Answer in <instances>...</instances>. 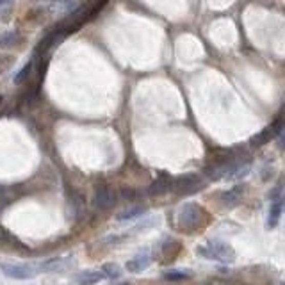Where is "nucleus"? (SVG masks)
I'll list each match as a JSON object with an SVG mask.
<instances>
[{"instance_id": "21", "label": "nucleus", "mask_w": 285, "mask_h": 285, "mask_svg": "<svg viewBox=\"0 0 285 285\" xmlns=\"http://www.w3.org/2000/svg\"><path fill=\"white\" fill-rule=\"evenodd\" d=\"M4 63H6V57H4V55H0V66H4Z\"/></svg>"}, {"instance_id": "11", "label": "nucleus", "mask_w": 285, "mask_h": 285, "mask_svg": "<svg viewBox=\"0 0 285 285\" xmlns=\"http://www.w3.org/2000/svg\"><path fill=\"white\" fill-rule=\"evenodd\" d=\"M280 212H282V205L280 201H275L271 205V211H269V217H268V227L269 228H275L280 221Z\"/></svg>"}, {"instance_id": "6", "label": "nucleus", "mask_w": 285, "mask_h": 285, "mask_svg": "<svg viewBox=\"0 0 285 285\" xmlns=\"http://www.w3.org/2000/svg\"><path fill=\"white\" fill-rule=\"evenodd\" d=\"M171 187H173V182L170 180V177H159L150 184L148 194L150 196H162V194L170 193Z\"/></svg>"}, {"instance_id": "18", "label": "nucleus", "mask_w": 285, "mask_h": 285, "mask_svg": "<svg viewBox=\"0 0 285 285\" xmlns=\"http://www.w3.org/2000/svg\"><path fill=\"white\" fill-rule=\"evenodd\" d=\"M121 196L125 198V200H134V198H136V191L130 189V187H123V189H121Z\"/></svg>"}, {"instance_id": "4", "label": "nucleus", "mask_w": 285, "mask_h": 285, "mask_svg": "<svg viewBox=\"0 0 285 285\" xmlns=\"http://www.w3.org/2000/svg\"><path fill=\"white\" fill-rule=\"evenodd\" d=\"M95 205L100 211H109L116 205V193L109 186H98L95 191Z\"/></svg>"}, {"instance_id": "5", "label": "nucleus", "mask_w": 285, "mask_h": 285, "mask_svg": "<svg viewBox=\"0 0 285 285\" xmlns=\"http://www.w3.org/2000/svg\"><path fill=\"white\" fill-rule=\"evenodd\" d=\"M2 273L9 278L14 280H27L36 275V269L29 268V266H18V264H2L0 266Z\"/></svg>"}, {"instance_id": "10", "label": "nucleus", "mask_w": 285, "mask_h": 285, "mask_svg": "<svg viewBox=\"0 0 285 285\" xmlns=\"http://www.w3.org/2000/svg\"><path fill=\"white\" fill-rule=\"evenodd\" d=\"M180 250H182L180 242H177V241H170L166 246H164V251H162V253H164V260H166V262H171V260H173V258L178 255Z\"/></svg>"}, {"instance_id": "19", "label": "nucleus", "mask_w": 285, "mask_h": 285, "mask_svg": "<svg viewBox=\"0 0 285 285\" xmlns=\"http://www.w3.org/2000/svg\"><path fill=\"white\" fill-rule=\"evenodd\" d=\"M278 145H280V148L285 150V130H282V132H280V136H278Z\"/></svg>"}, {"instance_id": "7", "label": "nucleus", "mask_w": 285, "mask_h": 285, "mask_svg": "<svg viewBox=\"0 0 285 285\" xmlns=\"http://www.w3.org/2000/svg\"><path fill=\"white\" fill-rule=\"evenodd\" d=\"M104 278H106V275L102 271H82L77 275L75 282H77V285H95Z\"/></svg>"}, {"instance_id": "15", "label": "nucleus", "mask_w": 285, "mask_h": 285, "mask_svg": "<svg viewBox=\"0 0 285 285\" xmlns=\"http://www.w3.org/2000/svg\"><path fill=\"white\" fill-rule=\"evenodd\" d=\"M145 212V207H132L129 209V211H123L118 214V219H130V217H136L139 216V214Z\"/></svg>"}, {"instance_id": "16", "label": "nucleus", "mask_w": 285, "mask_h": 285, "mask_svg": "<svg viewBox=\"0 0 285 285\" xmlns=\"http://www.w3.org/2000/svg\"><path fill=\"white\" fill-rule=\"evenodd\" d=\"M63 262H65L63 258H54V260L45 262L43 268H41V269H43V271H59V269L63 268V266H61Z\"/></svg>"}, {"instance_id": "2", "label": "nucleus", "mask_w": 285, "mask_h": 285, "mask_svg": "<svg viewBox=\"0 0 285 285\" xmlns=\"http://www.w3.org/2000/svg\"><path fill=\"white\" fill-rule=\"evenodd\" d=\"M201 217H203V212H201L200 205H184L182 211L178 212V228H182L186 232H193L201 223Z\"/></svg>"}, {"instance_id": "20", "label": "nucleus", "mask_w": 285, "mask_h": 285, "mask_svg": "<svg viewBox=\"0 0 285 285\" xmlns=\"http://www.w3.org/2000/svg\"><path fill=\"white\" fill-rule=\"evenodd\" d=\"M203 285H221V283L216 282V280H209V282H205Z\"/></svg>"}, {"instance_id": "22", "label": "nucleus", "mask_w": 285, "mask_h": 285, "mask_svg": "<svg viewBox=\"0 0 285 285\" xmlns=\"http://www.w3.org/2000/svg\"><path fill=\"white\" fill-rule=\"evenodd\" d=\"M7 2H13V0H0V6H2V4H7Z\"/></svg>"}, {"instance_id": "13", "label": "nucleus", "mask_w": 285, "mask_h": 285, "mask_svg": "<svg viewBox=\"0 0 285 285\" xmlns=\"http://www.w3.org/2000/svg\"><path fill=\"white\" fill-rule=\"evenodd\" d=\"M102 273L107 276V278H119V276H121V269H119L116 264H104Z\"/></svg>"}, {"instance_id": "12", "label": "nucleus", "mask_w": 285, "mask_h": 285, "mask_svg": "<svg viewBox=\"0 0 285 285\" xmlns=\"http://www.w3.org/2000/svg\"><path fill=\"white\" fill-rule=\"evenodd\" d=\"M16 39H18V34H16V32H13V31L4 32V34L0 36V48H9V47H13L14 41H16Z\"/></svg>"}, {"instance_id": "8", "label": "nucleus", "mask_w": 285, "mask_h": 285, "mask_svg": "<svg viewBox=\"0 0 285 285\" xmlns=\"http://www.w3.org/2000/svg\"><path fill=\"white\" fill-rule=\"evenodd\" d=\"M242 191H245V186L234 187V189H230V191H227V193L221 194V201H223L225 205H228V207H234V205H237L239 201H241Z\"/></svg>"}, {"instance_id": "14", "label": "nucleus", "mask_w": 285, "mask_h": 285, "mask_svg": "<svg viewBox=\"0 0 285 285\" xmlns=\"http://www.w3.org/2000/svg\"><path fill=\"white\" fill-rule=\"evenodd\" d=\"M31 70H32V61H29L27 65H25L24 68H22L16 73V77H14V84H24V82L27 80V77H29V73H31Z\"/></svg>"}, {"instance_id": "23", "label": "nucleus", "mask_w": 285, "mask_h": 285, "mask_svg": "<svg viewBox=\"0 0 285 285\" xmlns=\"http://www.w3.org/2000/svg\"><path fill=\"white\" fill-rule=\"evenodd\" d=\"M0 100H2V98H0Z\"/></svg>"}, {"instance_id": "1", "label": "nucleus", "mask_w": 285, "mask_h": 285, "mask_svg": "<svg viewBox=\"0 0 285 285\" xmlns=\"http://www.w3.org/2000/svg\"><path fill=\"white\" fill-rule=\"evenodd\" d=\"M198 253L201 257L223 262V264H232L235 260V251L232 250V246L221 241H211L207 246H198Z\"/></svg>"}, {"instance_id": "9", "label": "nucleus", "mask_w": 285, "mask_h": 285, "mask_svg": "<svg viewBox=\"0 0 285 285\" xmlns=\"http://www.w3.org/2000/svg\"><path fill=\"white\" fill-rule=\"evenodd\" d=\"M148 264H150L148 257H137V258H134V260L127 262V269H129L130 273H141L148 268Z\"/></svg>"}, {"instance_id": "3", "label": "nucleus", "mask_w": 285, "mask_h": 285, "mask_svg": "<svg viewBox=\"0 0 285 285\" xmlns=\"http://www.w3.org/2000/svg\"><path fill=\"white\" fill-rule=\"evenodd\" d=\"M203 187V180L194 173H187L173 180V189L177 191L180 196H189V194L196 193Z\"/></svg>"}, {"instance_id": "17", "label": "nucleus", "mask_w": 285, "mask_h": 285, "mask_svg": "<svg viewBox=\"0 0 285 285\" xmlns=\"http://www.w3.org/2000/svg\"><path fill=\"white\" fill-rule=\"evenodd\" d=\"M164 278L170 280V282H180V280L187 278V273H180V271H168L164 273Z\"/></svg>"}]
</instances>
